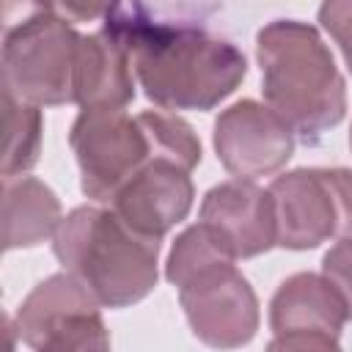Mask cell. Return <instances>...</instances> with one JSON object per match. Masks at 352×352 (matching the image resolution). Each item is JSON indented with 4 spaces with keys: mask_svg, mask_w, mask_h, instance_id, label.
<instances>
[{
    "mask_svg": "<svg viewBox=\"0 0 352 352\" xmlns=\"http://www.w3.org/2000/svg\"><path fill=\"white\" fill-rule=\"evenodd\" d=\"M204 6L121 3L107 6L104 25L116 36L146 96L165 110H209L245 77V55L206 28Z\"/></svg>",
    "mask_w": 352,
    "mask_h": 352,
    "instance_id": "6da1fadb",
    "label": "cell"
},
{
    "mask_svg": "<svg viewBox=\"0 0 352 352\" xmlns=\"http://www.w3.org/2000/svg\"><path fill=\"white\" fill-rule=\"evenodd\" d=\"M256 52L267 107L280 116L292 132L316 138L344 118V77L316 28L294 19L270 22L258 30Z\"/></svg>",
    "mask_w": 352,
    "mask_h": 352,
    "instance_id": "7a4b0ae2",
    "label": "cell"
},
{
    "mask_svg": "<svg viewBox=\"0 0 352 352\" xmlns=\"http://www.w3.org/2000/svg\"><path fill=\"white\" fill-rule=\"evenodd\" d=\"M55 256L99 305L124 308L157 286L160 239L129 228L113 209L80 206L69 212L55 236Z\"/></svg>",
    "mask_w": 352,
    "mask_h": 352,
    "instance_id": "3957f363",
    "label": "cell"
},
{
    "mask_svg": "<svg viewBox=\"0 0 352 352\" xmlns=\"http://www.w3.org/2000/svg\"><path fill=\"white\" fill-rule=\"evenodd\" d=\"M80 33L58 6H33L3 41V91L28 104L74 102Z\"/></svg>",
    "mask_w": 352,
    "mask_h": 352,
    "instance_id": "277c9868",
    "label": "cell"
},
{
    "mask_svg": "<svg viewBox=\"0 0 352 352\" xmlns=\"http://www.w3.org/2000/svg\"><path fill=\"white\" fill-rule=\"evenodd\" d=\"M278 245L316 248L352 236V173L344 168H300L270 184Z\"/></svg>",
    "mask_w": 352,
    "mask_h": 352,
    "instance_id": "5b68a950",
    "label": "cell"
},
{
    "mask_svg": "<svg viewBox=\"0 0 352 352\" xmlns=\"http://www.w3.org/2000/svg\"><path fill=\"white\" fill-rule=\"evenodd\" d=\"M14 330L33 352H110L96 297L69 272L41 280L22 300Z\"/></svg>",
    "mask_w": 352,
    "mask_h": 352,
    "instance_id": "8992f818",
    "label": "cell"
},
{
    "mask_svg": "<svg viewBox=\"0 0 352 352\" xmlns=\"http://www.w3.org/2000/svg\"><path fill=\"white\" fill-rule=\"evenodd\" d=\"M69 143L80 165L82 192L99 204H110L154 160L143 124L124 110H82L72 124Z\"/></svg>",
    "mask_w": 352,
    "mask_h": 352,
    "instance_id": "52a82bcc",
    "label": "cell"
},
{
    "mask_svg": "<svg viewBox=\"0 0 352 352\" xmlns=\"http://www.w3.org/2000/svg\"><path fill=\"white\" fill-rule=\"evenodd\" d=\"M214 151L228 173L253 182L278 173L289 162L294 132L267 104L242 99L214 121Z\"/></svg>",
    "mask_w": 352,
    "mask_h": 352,
    "instance_id": "ba28073f",
    "label": "cell"
},
{
    "mask_svg": "<svg viewBox=\"0 0 352 352\" xmlns=\"http://www.w3.org/2000/svg\"><path fill=\"white\" fill-rule=\"evenodd\" d=\"M179 300L192 333L214 349L242 346L258 330L256 294L236 267H223L179 289Z\"/></svg>",
    "mask_w": 352,
    "mask_h": 352,
    "instance_id": "9c48e42d",
    "label": "cell"
},
{
    "mask_svg": "<svg viewBox=\"0 0 352 352\" xmlns=\"http://www.w3.org/2000/svg\"><path fill=\"white\" fill-rule=\"evenodd\" d=\"M190 206H192L190 170L162 160H151L110 201V209L129 228L151 239H160L179 220H184Z\"/></svg>",
    "mask_w": 352,
    "mask_h": 352,
    "instance_id": "30bf717a",
    "label": "cell"
},
{
    "mask_svg": "<svg viewBox=\"0 0 352 352\" xmlns=\"http://www.w3.org/2000/svg\"><path fill=\"white\" fill-rule=\"evenodd\" d=\"M201 223L209 226L236 258L258 256L278 245L270 190L245 179L212 187L201 204Z\"/></svg>",
    "mask_w": 352,
    "mask_h": 352,
    "instance_id": "8fae6325",
    "label": "cell"
},
{
    "mask_svg": "<svg viewBox=\"0 0 352 352\" xmlns=\"http://www.w3.org/2000/svg\"><path fill=\"white\" fill-rule=\"evenodd\" d=\"M135 96L132 60L107 30L80 38L74 66V102L82 110H121Z\"/></svg>",
    "mask_w": 352,
    "mask_h": 352,
    "instance_id": "7c38bea8",
    "label": "cell"
},
{
    "mask_svg": "<svg viewBox=\"0 0 352 352\" xmlns=\"http://www.w3.org/2000/svg\"><path fill=\"white\" fill-rule=\"evenodd\" d=\"M346 305L324 275L297 272L280 283L270 305V324L275 336L311 333L336 338L346 322Z\"/></svg>",
    "mask_w": 352,
    "mask_h": 352,
    "instance_id": "4fadbf2b",
    "label": "cell"
},
{
    "mask_svg": "<svg viewBox=\"0 0 352 352\" xmlns=\"http://www.w3.org/2000/svg\"><path fill=\"white\" fill-rule=\"evenodd\" d=\"M60 201L55 192L33 179H3V248H33L55 236L60 226Z\"/></svg>",
    "mask_w": 352,
    "mask_h": 352,
    "instance_id": "5bb4252c",
    "label": "cell"
},
{
    "mask_svg": "<svg viewBox=\"0 0 352 352\" xmlns=\"http://www.w3.org/2000/svg\"><path fill=\"white\" fill-rule=\"evenodd\" d=\"M234 258L236 256L228 250V245L209 226L198 223L176 239L165 264V275L173 286L184 289L223 267H234Z\"/></svg>",
    "mask_w": 352,
    "mask_h": 352,
    "instance_id": "9a60e30c",
    "label": "cell"
},
{
    "mask_svg": "<svg viewBox=\"0 0 352 352\" xmlns=\"http://www.w3.org/2000/svg\"><path fill=\"white\" fill-rule=\"evenodd\" d=\"M3 179H16L36 165L41 151V110L3 91Z\"/></svg>",
    "mask_w": 352,
    "mask_h": 352,
    "instance_id": "2e32d148",
    "label": "cell"
},
{
    "mask_svg": "<svg viewBox=\"0 0 352 352\" xmlns=\"http://www.w3.org/2000/svg\"><path fill=\"white\" fill-rule=\"evenodd\" d=\"M143 124L148 143H151V157L162 162H173L184 170H192L201 162V143L187 121L179 116L162 113V110H146L138 116Z\"/></svg>",
    "mask_w": 352,
    "mask_h": 352,
    "instance_id": "e0dca14e",
    "label": "cell"
},
{
    "mask_svg": "<svg viewBox=\"0 0 352 352\" xmlns=\"http://www.w3.org/2000/svg\"><path fill=\"white\" fill-rule=\"evenodd\" d=\"M322 275L336 286L346 305V314L352 316V236L341 239L336 248L327 250L322 261Z\"/></svg>",
    "mask_w": 352,
    "mask_h": 352,
    "instance_id": "ac0fdd59",
    "label": "cell"
},
{
    "mask_svg": "<svg viewBox=\"0 0 352 352\" xmlns=\"http://www.w3.org/2000/svg\"><path fill=\"white\" fill-rule=\"evenodd\" d=\"M319 22L338 41V47L346 58V66L352 69V0L324 3L319 8Z\"/></svg>",
    "mask_w": 352,
    "mask_h": 352,
    "instance_id": "d6986e66",
    "label": "cell"
},
{
    "mask_svg": "<svg viewBox=\"0 0 352 352\" xmlns=\"http://www.w3.org/2000/svg\"><path fill=\"white\" fill-rule=\"evenodd\" d=\"M267 352H341V346L330 336L292 333V336H275Z\"/></svg>",
    "mask_w": 352,
    "mask_h": 352,
    "instance_id": "ffe728a7",
    "label": "cell"
},
{
    "mask_svg": "<svg viewBox=\"0 0 352 352\" xmlns=\"http://www.w3.org/2000/svg\"><path fill=\"white\" fill-rule=\"evenodd\" d=\"M349 143H352V129H349Z\"/></svg>",
    "mask_w": 352,
    "mask_h": 352,
    "instance_id": "44dd1931",
    "label": "cell"
}]
</instances>
